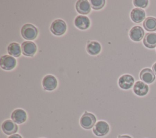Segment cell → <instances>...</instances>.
<instances>
[{
  "mask_svg": "<svg viewBox=\"0 0 156 138\" xmlns=\"http://www.w3.org/2000/svg\"><path fill=\"white\" fill-rule=\"evenodd\" d=\"M101 50L100 43L96 41H88L87 44V51L91 55H96L99 53Z\"/></svg>",
  "mask_w": 156,
  "mask_h": 138,
  "instance_id": "cell-18",
  "label": "cell"
},
{
  "mask_svg": "<svg viewBox=\"0 0 156 138\" xmlns=\"http://www.w3.org/2000/svg\"><path fill=\"white\" fill-rule=\"evenodd\" d=\"M74 25L80 30H85L90 27V21L88 17L83 15H78L74 19Z\"/></svg>",
  "mask_w": 156,
  "mask_h": 138,
  "instance_id": "cell-12",
  "label": "cell"
},
{
  "mask_svg": "<svg viewBox=\"0 0 156 138\" xmlns=\"http://www.w3.org/2000/svg\"><path fill=\"white\" fill-rule=\"evenodd\" d=\"M21 34L23 38L27 40H33L37 36L38 29L31 24H26L21 27Z\"/></svg>",
  "mask_w": 156,
  "mask_h": 138,
  "instance_id": "cell-1",
  "label": "cell"
},
{
  "mask_svg": "<svg viewBox=\"0 0 156 138\" xmlns=\"http://www.w3.org/2000/svg\"><path fill=\"white\" fill-rule=\"evenodd\" d=\"M11 119L15 123L21 124L26 122L27 119V114L26 111L22 109H16L12 112Z\"/></svg>",
  "mask_w": 156,
  "mask_h": 138,
  "instance_id": "cell-10",
  "label": "cell"
},
{
  "mask_svg": "<svg viewBox=\"0 0 156 138\" xmlns=\"http://www.w3.org/2000/svg\"><path fill=\"white\" fill-rule=\"evenodd\" d=\"M118 138H132V137L127 135H122V136H119Z\"/></svg>",
  "mask_w": 156,
  "mask_h": 138,
  "instance_id": "cell-25",
  "label": "cell"
},
{
  "mask_svg": "<svg viewBox=\"0 0 156 138\" xmlns=\"http://www.w3.org/2000/svg\"><path fill=\"white\" fill-rule=\"evenodd\" d=\"M143 26L145 30L149 32H154L156 30V18L154 17H147L146 18Z\"/></svg>",
  "mask_w": 156,
  "mask_h": 138,
  "instance_id": "cell-20",
  "label": "cell"
},
{
  "mask_svg": "<svg viewBox=\"0 0 156 138\" xmlns=\"http://www.w3.org/2000/svg\"><path fill=\"white\" fill-rule=\"evenodd\" d=\"M144 32L143 29L138 26L133 27L129 31V36L134 41L138 42L142 40L144 36Z\"/></svg>",
  "mask_w": 156,
  "mask_h": 138,
  "instance_id": "cell-11",
  "label": "cell"
},
{
  "mask_svg": "<svg viewBox=\"0 0 156 138\" xmlns=\"http://www.w3.org/2000/svg\"><path fill=\"white\" fill-rule=\"evenodd\" d=\"M133 91L134 93L138 96L146 95L149 91V86L141 81H136L133 86Z\"/></svg>",
  "mask_w": 156,
  "mask_h": 138,
  "instance_id": "cell-14",
  "label": "cell"
},
{
  "mask_svg": "<svg viewBox=\"0 0 156 138\" xmlns=\"http://www.w3.org/2000/svg\"><path fill=\"white\" fill-rule=\"evenodd\" d=\"M66 24L61 19H57L54 20L51 24L50 30L51 32L57 36H60L63 35L66 30Z\"/></svg>",
  "mask_w": 156,
  "mask_h": 138,
  "instance_id": "cell-3",
  "label": "cell"
},
{
  "mask_svg": "<svg viewBox=\"0 0 156 138\" xmlns=\"http://www.w3.org/2000/svg\"><path fill=\"white\" fill-rule=\"evenodd\" d=\"M105 1L104 0H91V6L94 10H99L102 9L105 5Z\"/></svg>",
  "mask_w": 156,
  "mask_h": 138,
  "instance_id": "cell-21",
  "label": "cell"
},
{
  "mask_svg": "<svg viewBox=\"0 0 156 138\" xmlns=\"http://www.w3.org/2000/svg\"><path fill=\"white\" fill-rule=\"evenodd\" d=\"M146 16L145 11L140 8H134L130 12L131 19L136 23L142 22Z\"/></svg>",
  "mask_w": 156,
  "mask_h": 138,
  "instance_id": "cell-15",
  "label": "cell"
},
{
  "mask_svg": "<svg viewBox=\"0 0 156 138\" xmlns=\"http://www.w3.org/2000/svg\"><path fill=\"white\" fill-rule=\"evenodd\" d=\"M7 52L13 57H18L22 53L21 47L17 43H12L7 46Z\"/></svg>",
  "mask_w": 156,
  "mask_h": 138,
  "instance_id": "cell-19",
  "label": "cell"
},
{
  "mask_svg": "<svg viewBox=\"0 0 156 138\" xmlns=\"http://www.w3.org/2000/svg\"><path fill=\"white\" fill-rule=\"evenodd\" d=\"M16 65V60L15 57L10 55H4L1 57L0 66L1 67L6 71L13 69Z\"/></svg>",
  "mask_w": 156,
  "mask_h": 138,
  "instance_id": "cell-4",
  "label": "cell"
},
{
  "mask_svg": "<svg viewBox=\"0 0 156 138\" xmlns=\"http://www.w3.org/2000/svg\"><path fill=\"white\" fill-rule=\"evenodd\" d=\"M152 71L156 75V63H155L152 66Z\"/></svg>",
  "mask_w": 156,
  "mask_h": 138,
  "instance_id": "cell-24",
  "label": "cell"
},
{
  "mask_svg": "<svg viewBox=\"0 0 156 138\" xmlns=\"http://www.w3.org/2000/svg\"><path fill=\"white\" fill-rule=\"evenodd\" d=\"M42 85L46 91H53L57 86V80L54 75H47L42 80Z\"/></svg>",
  "mask_w": 156,
  "mask_h": 138,
  "instance_id": "cell-8",
  "label": "cell"
},
{
  "mask_svg": "<svg viewBox=\"0 0 156 138\" xmlns=\"http://www.w3.org/2000/svg\"><path fill=\"white\" fill-rule=\"evenodd\" d=\"M96 118L94 114L85 111L80 119V126L86 129L92 128L96 123Z\"/></svg>",
  "mask_w": 156,
  "mask_h": 138,
  "instance_id": "cell-2",
  "label": "cell"
},
{
  "mask_svg": "<svg viewBox=\"0 0 156 138\" xmlns=\"http://www.w3.org/2000/svg\"><path fill=\"white\" fill-rule=\"evenodd\" d=\"M134 78L129 74H124L118 79V85L122 89H129L132 88L134 83Z\"/></svg>",
  "mask_w": 156,
  "mask_h": 138,
  "instance_id": "cell-7",
  "label": "cell"
},
{
  "mask_svg": "<svg viewBox=\"0 0 156 138\" xmlns=\"http://www.w3.org/2000/svg\"><path fill=\"white\" fill-rule=\"evenodd\" d=\"M147 0H134L133 1V5L137 8H145L148 5Z\"/></svg>",
  "mask_w": 156,
  "mask_h": 138,
  "instance_id": "cell-22",
  "label": "cell"
},
{
  "mask_svg": "<svg viewBox=\"0 0 156 138\" xmlns=\"http://www.w3.org/2000/svg\"><path fill=\"white\" fill-rule=\"evenodd\" d=\"M8 138H22V137L18 134H14L10 135Z\"/></svg>",
  "mask_w": 156,
  "mask_h": 138,
  "instance_id": "cell-23",
  "label": "cell"
},
{
  "mask_svg": "<svg viewBox=\"0 0 156 138\" xmlns=\"http://www.w3.org/2000/svg\"><path fill=\"white\" fill-rule=\"evenodd\" d=\"M76 9L78 13L87 15L91 11V5L87 0H79L76 2Z\"/></svg>",
  "mask_w": 156,
  "mask_h": 138,
  "instance_id": "cell-16",
  "label": "cell"
},
{
  "mask_svg": "<svg viewBox=\"0 0 156 138\" xmlns=\"http://www.w3.org/2000/svg\"><path fill=\"white\" fill-rule=\"evenodd\" d=\"M2 131L7 135H12L18 131L17 125L12 120L7 119L3 122L1 125Z\"/></svg>",
  "mask_w": 156,
  "mask_h": 138,
  "instance_id": "cell-9",
  "label": "cell"
},
{
  "mask_svg": "<svg viewBox=\"0 0 156 138\" xmlns=\"http://www.w3.org/2000/svg\"><path fill=\"white\" fill-rule=\"evenodd\" d=\"M140 78L144 83H152L155 79V76L153 71L149 68H144L140 73Z\"/></svg>",
  "mask_w": 156,
  "mask_h": 138,
  "instance_id": "cell-13",
  "label": "cell"
},
{
  "mask_svg": "<svg viewBox=\"0 0 156 138\" xmlns=\"http://www.w3.org/2000/svg\"><path fill=\"white\" fill-rule=\"evenodd\" d=\"M22 53L26 57H32L37 52V46L32 41H26L21 44Z\"/></svg>",
  "mask_w": 156,
  "mask_h": 138,
  "instance_id": "cell-6",
  "label": "cell"
},
{
  "mask_svg": "<svg viewBox=\"0 0 156 138\" xmlns=\"http://www.w3.org/2000/svg\"><path fill=\"white\" fill-rule=\"evenodd\" d=\"M144 45L150 49L156 47V33L149 32L146 33L143 39Z\"/></svg>",
  "mask_w": 156,
  "mask_h": 138,
  "instance_id": "cell-17",
  "label": "cell"
},
{
  "mask_svg": "<svg viewBox=\"0 0 156 138\" xmlns=\"http://www.w3.org/2000/svg\"><path fill=\"white\" fill-rule=\"evenodd\" d=\"M108 124L103 120L98 121L93 128V133L97 136H104L108 134L109 132Z\"/></svg>",
  "mask_w": 156,
  "mask_h": 138,
  "instance_id": "cell-5",
  "label": "cell"
}]
</instances>
